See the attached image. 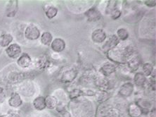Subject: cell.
<instances>
[{"instance_id":"cell-25","label":"cell","mask_w":156,"mask_h":117,"mask_svg":"<svg viewBox=\"0 0 156 117\" xmlns=\"http://www.w3.org/2000/svg\"><path fill=\"white\" fill-rule=\"evenodd\" d=\"M58 100L54 95H47L45 97L46 108L49 110L56 109L57 105L58 104Z\"/></svg>"},{"instance_id":"cell-5","label":"cell","mask_w":156,"mask_h":117,"mask_svg":"<svg viewBox=\"0 0 156 117\" xmlns=\"http://www.w3.org/2000/svg\"><path fill=\"white\" fill-rule=\"evenodd\" d=\"M94 86L98 88V90H102L109 92L110 90L113 88L114 83L111 81V80L105 78L103 75H100L99 73L95 74L94 79Z\"/></svg>"},{"instance_id":"cell-6","label":"cell","mask_w":156,"mask_h":117,"mask_svg":"<svg viewBox=\"0 0 156 117\" xmlns=\"http://www.w3.org/2000/svg\"><path fill=\"white\" fill-rule=\"evenodd\" d=\"M41 36V32L39 27L35 24H29L24 31V37L27 40H37Z\"/></svg>"},{"instance_id":"cell-29","label":"cell","mask_w":156,"mask_h":117,"mask_svg":"<svg viewBox=\"0 0 156 117\" xmlns=\"http://www.w3.org/2000/svg\"><path fill=\"white\" fill-rule=\"evenodd\" d=\"M58 9L54 6H47L45 9V15L48 19H53L58 14Z\"/></svg>"},{"instance_id":"cell-22","label":"cell","mask_w":156,"mask_h":117,"mask_svg":"<svg viewBox=\"0 0 156 117\" xmlns=\"http://www.w3.org/2000/svg\"><path fill=\"white\" fill-rule=\"evenodd\" d=\"M134 83L136 87L139 88H143L147 84V78H146L142 72H137L135 73L133 78Z\"/></svg>"},{"instance_id":"cell-26","label":"cell","mask_w":156,"mask_h":117,"mask_svg":"<svg viewBox=\"0 0 156 117\" xmlns=\"http://www.w3.org/2000/svg\"><path fill=\"white\" fill-rule=\"evenodd\" d=\"M13 37L9 33H4L0 35V47L6 48L12 44Z\"/></svg>"},{"instance_id":"cell-12","label":"cell","mask_w":156,"mask_h":117,"mask_svg":"<svg viewBox=\"0 0 156 117\" xmlns=\"http://www.w3.org/2000/svg\"><path fill=\"white\" fill-rule=\"evenodd\" d=\"M95 74V73L89 72L82 75L78 80L80 86L85 88H88L89 87L94 86V79Z\"/></svg>"},{"instance_id":"cell-20","label":"cell","mask_w":156,"mask_h":117,"mask_svg":"<svg viewBox=\"0 0 156 117\" xmlns=\"http://www.w3.org/2000/svg\"><path fill=\"white\" fill-rule=\"evenodd\" d=\"M111 97V95L109 92L102 90H98L96 91L95 95L94 96L96 102L98 103L99 104L107 102L110 100Z\"/></svg>"},{"instance_id":"cell-35","label":"cell","mask_w":156,"mask_h":117,"mask_svg":"<svg viewBox=\"0 0 156 117\" xmlns=\"http://www.w3.org/2000/svg\"><path fill=\"white\" fill-rule=\"evenodd\" d=\"M0 117H21L20 114L16 111H10L7 114L1 115Z\"/></svg>"},{"instance_id":"cell-8","label":"cell","mask_w":156,"mask_h":117,"mask_svg":"<svg viewBox=\"0 0 156 117\" xmlns=\"http://www.w3.org/2000/svg\"><path fill=\"white\" fill-rule=\"evenodd\" d=\"M120 43V41L116 35H112L107 38L105 42H104V45H102L101 50L104 53L106 54L110 50L114 49Z\"/></svg>"},{"instance_id":"cell-38","label":"cell","mask_w":156,"mask_h":117,"mask_svg":"<svg viewBox=\"0 0 156 117\" xmlns=\"http://www.w3.org/2000/svg\"><path fill=\"white\" fill-rule=\"evenodd\" d=\"M60 115L61 117H72V114H71L69 110L68 109L65 110V111L61 113Z\"/></svg>"},{"instance_id":"cell-15","label":"cell","mask_w":156,"mask_h":117,"mask_svg":"<svg viewBox=\"0 0 156 117\" xmlns=\"http://www.w3.org/2000/svg\"><path fill=\"white\" fill-rule=\"evenodd\" d=\"M23 104L21 96L18 92H13L8 100V104L11 108H18Z\"/></svg>"},{"instance_id":"cell-11","label":"cell","mask_w":156,"mask_h":117,"mask_svg":"<svg viewBox=\"0 0 156 117\" xmlns=\"http://www.w3.org/2000/svg\"><path fill=\"white\" fill-rule=\"evenodd\" d=\"M108 38L107 34L105 31L102 28H97L95 29L91 35V40L93 42L96 43V44H101L104 43L105 40Z\"/></svg>"},{"instance_id":"cell-14","label":"cell","mask_w":156,"mask_h":117,"mask_svg":"<svg viewBox=\"0 0 156 117\" xmlns=\"http://www.w3.org/2000/svg\"><path fill=\"white\" fill-rule=\"evenodd\" d=\"M84 16L89 22H96L101 18L102 14L97 8L91 7L85 11Z\"/></svg>"},{"instance_id":"cell-1","label":"cell","mask_w":156,"mask_h":117,"mask_svg":"<svg viewBox=\"0 0 156 117\" xmlns=\"http://www.w3.org/2000/svg\"><path fill=\"white\" fill-rule=\"evenodd\" d=\"M69 107L72 117H96V107L87 98L72 100Z\"/></svg>"},{"instance_id":"cell-18","label":"cell","mask_w":156,"mask_h":117,"mask_svg":"<svg viewBox=\"0 0 156 117\" xmlns=\"http://www.w3.org/2000/svg\"><path fill=\"white\" fill-rule=\"evenodd\" d=\"M141 59L138 55L135 54L134 57H132L127 63L126 64V66L129 68L131 72H135L139 69L140 66H141Z\"/></svg>"},{"instance_id":"cell-2","label":"cell","mask_w":156,"mask_h":117,"mask_svg":"<svg viewBox=\"0 0 156 117\" xmlns=\"http://www.w3.org/2000/svg\"><path fill=\"white\" fill-rule=\"evenodd\" d=\"M106 55L111 62L119 65H125L127 61L135 55V50L132 45H127L124 46L120 43L116 47L107 52Z\"/></svg>"},{"instance_id":"cell-28","label":"cell","mask_w":156,"mask_h":117,"mask_svg":"<svg viewBox=\"0 0 156 117\" xmlns=\"http://www.w3.org/2000/svg\"><path fill=\"white\" fill-rule=\"evenodd\" d=\"M53 41L52 34L49 31H44L41 34L40 42L44 46H50Z\"/></svg>"},{"instance_id":"cell-9","label":"cell","mask_w":156,"mask_h":117,"mask_svg":"<svg viewBox=\"0 0 156 117\" xmlns=\"http://www.w3.org/2000/svg\"><path fill=\"white\" fill-rule=\"evenodd\" d=\"M134 90V85L133 82L128 81L123 83L118 90V95L123 98H128L132 95Z\"/></svg>"},{"instance_id":"cell-32","label":"cell","mask_w":156,"mask_h":117,"mask_svg":"<svg viewBox=\"0 0 156 117\" xmlns=\"http://www.w3.org/2000/svg\"><path fill=\"white\" fill-rule=\"evenodd\" d=\"M122 15V11L119 8H117L115 9L114 11L110 13V17H111L113 20H117L118 18H120Z\"/></svg>"},{"instance_id":"cell-10","label":"cell","mask_w":156,"mask_h":117,"mask_svg":"<svg viewBox=\"0 0 156 117\" xmlns=\"http://www.w3.org/2000/svg\"><path fill=\"white\" fill-rule=\"evenodd\" d=\"M5 52L9 58L12 59H18L20 57V55L23 53L21 47L17 43L11 44L9 47L6 48Z\"/></svg>"},{"instance_id":"cell-33","label":"cell","mask_w":156,"mask_h":117,"mask_svg":"<svg viewBox=\"0 0 156 117\" xmlns=\"http://www.w3.org/2000/svg\"><path fill=\"white\" fill-rule=\"evenodd\" d=\"M68 105L66 104L64 102H58V104L57 105L56 108V111L58 112V113L60 114L62 112L65 111V110L68 109Z\"/></svg>"},{"instance_id":"cell-24","label":"cell","mask_w":156,"mask_h":117,"mask_svg":"<svg viewBox=\"0 0 156 117\" xmlns=\"http://www.w3.org/2000/svg\"><path fill=\"white\" fill-rule=\"evenodd\" d=\"M33 106L37 111L41 112L46 109L45 97L44 96H37L33 101Z\"/></svg>"},{"instance_id":"cell-40","label":"cell","mask_w":156,"mask_h":117,"mask_svg":"<svg viewBox=\"0 0 156 117\" xmlns=\"http://www.w3.org/2000/svg\"><path fill=\"white\" fill-rule=\"evenodd\" d=\"M35 117H39V116H35Z\"/></svg>"},{"instance_id":"cell-16","label":"cell","mask_w":156,"mask_h":117,"mask_svg":"<svg viewBox=\"0 0 156 117\" xmlns=\"http://www.w3.org/2000/svg\"><path fill=\"white\" fill-rule=\"evenodd\" d=\"M32 63H33V60H32L31 57L26 52H23L20 54L16 61L17 65L22 68H29L32 65Z\"/></svg>"},{"instance_id":"cell-3","label":"cell","mask_w":156,"mask_h":117,"mask_svg":"<svg viewBox=\"0 0 156 117\" xmlns=\"http://www.w3.org/2000/svg\"><path fill=\"white\" fill-rule=\"evenodd\" d=\"M123 114L118 107L108 104H101L96 108V117H122Z\"/></svg>"},{"instance_id":"cell-4","label":"cell","mask_w":156,"mask_h":117,"mask_svg":"<svg viewBox=\"0 0 156 117\" xmlns=\"http://www.w3.org/2000/svg\"><path fill=\"white\" fill-rule=\"evenodd\" d=\"M78 75V70L74 66L67 67L63 69L59 75V81L62 83H71L76 79Z\"/></svg>"},{"instance_id":"cell-27","label":"cell","mask_w":156,"mask_h":117,"mask_svg":"<svg viewBox=\"0 0 156 117\" xmlns=\"http://www.w3.org/2000/svg\"><path fill=\"white\" fill-rule=\"evenodd\" d=\"M82 97H84V93L81 88H73L68 91V97L71 101L79 99Z\"/></svg>"},{"instance_id":"cell-23","label":"cell","mask_w":156,"mask_h":117,"mask_svg":"<svg viewBox=\"0 0 156 117\" xmlns=\"http://www.w3.org/2000/svg\"><path fill=\"white\" fill-rule=\"evenodd\" d=\"M18 10V1H9L6 5V16L8 17H13Z\"/></svg>"},{"instance_id":"cell-39","label":"cell","mask_w":156,"mask_h":117,"mask_svg":"<svg viewBox=\"0 0 156 117\" xmlns=\"http://www.w3.org/2000/svg\"><path fill=\"white\" fill-rule=\"evenodd\" d=\"M148 115L149 117H155L156 116V109L155 107H153V108L149 112V113Z\"/></svg>"},{"instance_id":"cell-7","label":"cell","mask_w":156,"mask_h":117,"mask_svg":"<svg viewBox=\"0 0 156 117\" xmlns=\"http://www.w3.org/2000/svg\"><path fill=\"white\" fill-rule=\"evenodd\" d=\"M117 68H118V66L115 64L111 62V61H108V62L107 61L100 66L99 69H98V73L105 78H108L110 75L117 71Z\"/></svg>"},{"instance_id":"cell-36","label":"cell","mask_w":156,"mask_h":117,"mask_svg":"<svg viewBox=\"0 0 156 117\" xmlns=\"http://www.w3.org/2000/svg\"><path fill=\"white\" fill-rule=\"evenodd\" d=\"M6 95L4 88L0 86V103H3L6 100Z\"/></svg>"},{"instance_id":"cell-21","label":"cell","mask_w":156,"mask_h":117,"mask_svg":"<svg viewBox=\"0 0 156 117\" xmlns=\"http://www.w3.org/2000/svg\"><path fill=\"white\" fill-rule=\"evenodd\" d=\"M136 102L138 104L139 106L141 107L142 111V115H148L149 112L153 109V104L150 100L140 98L138 99Z\"/></svg>"},{"instance_id":"cell-30","label":"cell","mask_w":156,"mask_h":117,"mask_svg":"<svg viewBox=\"0 0 156 117\" xmlns=\"http://www.w3.org/2000/svg\"><path fill=\"white\" fill-rule=\"evenodd\" d=\"M154 71V66H153V65L151 63L147 62L142 65V71H143L142 73H144L146 78L151 76L153 74Z\"/></svg>"},{"instance_id":"cell-17","label":"cell","mask_w":156,"mask_h":117,"mask_svg":"<svg viewBox=\"0 0 156 117\" xmlns=\"http://www.w3.org/2000/svg\"><path fill=\"white\" fill-rule=\"evenodd\" d=\"M49 64L50 62L47 55L42 54L36 59L35 62V67L39 71H43L47 69Z\"/></svg>"},{"instance_id":"cell-31","label":"cell","mask_w":156,"mask_h":117,"mask_svg":"<svg viewBox=\"0 0 156 117\" xmlns=\"http://www.w3.org/2000/svg\"><path fill=\"white\" fill-rule=\"evenodd\" d=\"M116 36L118 37V38L120 40V41H123L125 42L129 38V33L128 31L125 27H120L117 31Z\"/></svg>"},{"instance_id":"cell-13","label":"cell","mask_w":156,"mask_h":117,"mask_svg":"<svg viewBox=\"0 0 156 117\" xmlns=\"http://www.w3.org/2000/svg\"><path fill=\"white\" fill-rule=\"evenodd\" d=\"M66 44L65 40L61 38H56L53 40L50 47L54 53L59 54L63 52L66 49Z\"/></svg>"},{"instance_id":"cell-19","label":"cell","mask_w":156,"mask_h":117,"mask_svg":"<svg viewBox=\"0 0 156 117\" xmlns=\"http://www.w3.org/2000/svg\"><path fill=\"white\" fill-rule=\"evenodd\" d=\"M127 114L129 117H141L142 116V111L141 107L136 102H131L127 109Z\"/></svg>"},{"instance_id":"cell-37","label":"cell","mask_w":156,"mask_h":117,"mask_svg":"<svg viewBox=\"0 0 156 117\" xmlns=\"http://www.w3.org/2000/svg\"><path fill=\"white\" fill-rule=\"evenodd\" d=\"M144 4L148 7L152 8L154 7L156 5V1L155 0H146V1L144 2Z\"/></svg>"},{"instance_id":"cell-34","label":"cell","mask_w":156,"mask_h":117,"mask_svg":"<svg viewBox=\"0 0 156 117\" xmlns=\"http://www.w3.org/2000/svg\"><path fill=\"white\" fill-rule=\"evenodd\" d=\"M82 90L84 93V97H94L96 93V91L89 88L82 89Z\"/></svg>"}]
</instances>
